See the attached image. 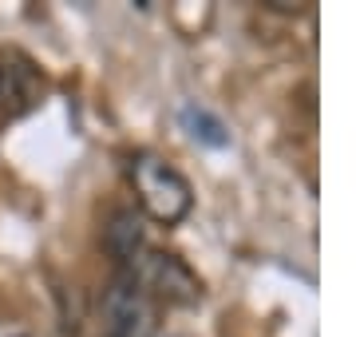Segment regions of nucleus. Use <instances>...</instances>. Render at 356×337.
I'll list each match as a JSON object with an SVG mask.
<instances>
[{
	"label": "nucleus",
	"instance_id": "obj_5",
	"mask_svg": "<svg viewBox=\"0 0 356 337\" xmlns=\"http://www.w3.org/2000/svg\"><path fill=\"white\" fill-rule=\"evenodd\" d=\"M178 119H182V127L191 131V135H194L198 143H210V147H226V143H229L226 127H222V119L210 116L206 107H198V104H182Z\"/></svg>",
	"mask_w": 356,
	"mask_h": 337
},
{
	"label": "nucleus",
	"instance_id": "obj_1",
	"mask_svg": "<svg viewBox=\"0 0 356 337\" xmlns=\"http://www.w3.org/2000/svg\"><path fill=\"white\" fill-rule=\"evenodd\" d=\"M131 187H135V198L147 219H154L159 226H175L191 214L194 207V191L186 175L178 167H170L166 159L151 155V151H139L131 155Z\"/></svg>",
	"mask_w": 356,
	"mask_h": 337
},
{
	"label": "nucleus",
	"instance_id": "obj_3",
	"mask_svg": "<svg viewBox=\"0 0 356 337\" xmlns=\"http://www.w3.org/2000/svg\"><path fill=\"white\" fill-rule=\"evenodd\" d=\"M99 313L107 325V337H154L159 329V306H154L127 274H115L103 290Z\"/></svg>",
	"mask_w": 356,
	"mask_h": 337
},
{
	"label": "nucleus",
	"instance_id": "obj_2",
	"mask_svg": "<svg viewBox=\"0 0 356 337\" xmlns=\"http://www.w3.org/2000/svg\"><path fill=\"white\" fill-rule=\"evenodd\" d=\"M127 278L139 285L154 306L191 310V306L202 301V278L178 258V254H166V250H147V254L127 270Z\"/></svg>",
	"mask_w": 356,
	"mask_h": 337
},
{
	"label": "nucleus",
	"instance_id": "obj_4",
	"mask_svg": "<svg viewBox=\"0 0 356 337\" xmlns=\"http://www.w3.org/2000/svg\"><path fill=\"white\" fill-rule=\"evenodd\" d=\"M103 246H107V254L115 258L119 274H127L131 266L151 250L147 246V234H143V219L135 210H115L111 222H107V234H103Z\"/></svg>",
	"mask_w": 356,
	"mask_h": 337
}]
</instances>
